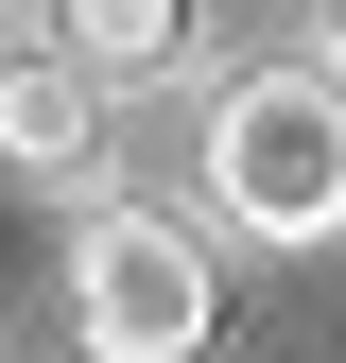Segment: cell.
<instances>
[{
    "label": "cell",
    "mask_w": 346,
    "mask_h": 363,
    "mask_svg": "<svg viewBox=\"0 0 346 363\" xmlns=\"http://www.w3.org/2000/svg\"><path fill=\"white\" fill-rule=\"evenodd\" d=\"M208 208H225V242H346V69L329 52L242 69L208 104Z\"/></svg>",
    "instance_id": "6da1fadb"
},
{
    "label": "cell",
    "mask_w": 346,
    "mask_h": 363,
    "mask_svg": "<svg viewBox=\"0 0 346 363\" xmlns=\"http://www.w3.org/2000/svg\"><path fill=\"white\" fill-rule=\"evenodd\" d=\"M69 329H86V363H208V329H225V259H208L173 208L86 191V225H69Z\"/></svg>",
    "instance_id": "7a4b0ae2"
},
{
    "label": "cell",
    "mask_w": 346,
    "mask_h": 363,
    "mask_svg": "<svg viewBox=\"0 0 346 363\" xmlns=\"http://www.w3.org/2000/svg\"><path fill=\"white\" fill-rule=\"evenodd\" d=\"M104 104H121V86H86L52 35L0 52V173H35V191H104Z\"/></svg>",
    "instance_id": "3957f363"
},
{
    "label": "cell",
    "mask_w": 346,
    "mask_h": 363,
    "mask_svg": "<svg viewBox=\"0 0 346 363\" xmlns=\"http://www.w3.org/2000/svg\"><path fill=\"white\" fill-rule=\"evenodd\" d=\"M52 52L86 86H156V69H191V0H52Z\"/></svg>",
    "instance_id": "277c9868"
},
{
    "label": "cell",
    "mask_w": 346,
    "mask_h": 363,
    "mask_svg": "<svg viewBox=\"0 0 346 363\" xmlns=\"http://www.w3.org/2000/svg\"><path fill=\"white\" fill-rule=\"evenodd\" d=\"M329 69H346V0H329Z\"/></svg>",
    "instance_id": "5b68a950"
}]
</instances>
